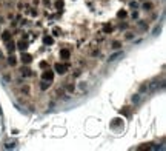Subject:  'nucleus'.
Masks as SVG:
<instances>
[{
    "label": "nucleus",
    "instance_id": "29",
    "mask_svg": "<svg viewBox=\"0 0 166 151\" xmlns=\"http://www.w3.org/2000/svg\"><path fill=\"white\" fill-rule=\"evenodd\" d=\"M159 31H160V26H159V25H157V26H155V28L152 29V33L155 34V33H159Z\"/></svg>",
    "mask_w": 166,
    "mask_h": 151
},
{
    "label": "nucleus",
    "instance_id": "7",
    "mask_svg": "<svg viewBox=\"0 0 166 151\" xmlns=\"http://www.w3.org/2000/svg\"><path fill=\"white\" fill-rule=\"evenodd\" d=\"M59 57H60V60H71V57H72V50L69 46H63L59 51Z\"/></svg>",
    "mask_w": 166,
    "mask_h": 151
},
{
    "label": "nucleus",
    "instance_id": "18",
    "mask_svg": "<svg viewBox=\"0 0 166 151\" xmlns=\"http://www.w3.org/2000/svg\"><path fill=\"white\" fill-rule=\"evenodd\" d=\"M141 17V11L140 9H131L129 11V20H132V22H136V20H138Z\"/></svg>",
    "mask_w": 166,
    "mask_h": 151
},
{
    "label": "nucleus",
    "instance_id": "31",
    "mask_svg": "<svg viewBox=\"0 0 166 151\" xmlns=\"http://www.w3.org/2000/svg\"><path fill=\"white\" fill-rule=\"evenodd\" d=\"M12 2H14V0H12Z\"/></svg>",
    "mask_w": 166,
    "mask_h": 151
},
{
    "label": "nucleus",
    "instance_id": "16",
    "mask_svg": "<svg viewBox=\"0 0 166 151\" xmlns=\"http://www.w3.org/2000/svg\"><path fill=\"white\" fill-rule=\"evenodd\" d=\"M63 88L66 90V93L69 94V96H72V94L75 93V90H77V86H75V83H74V80H72L71 83H63Z\"/></svg>",
    "mask_w": 166,
    "mask_h": 151
},
{
    "label": "nucleus",
    "instance_id": "6",
    "mask_svg": "<svg viewBox=\"0 0 166 151\" xmlns=\"http://www.w3.org/2000/svg\"><path fill=\"white\" fill-rule=\"evenodd\" d=\"M86 55L91 59H97L101 55V50H100V46H88L86 48Z\"/></svg>",
    "mask_w": 166,
    "mask_h": 151
},
{
    "label": "nucleus",
    "instance_id": "26",
    "mask_svg": "<svg viewBox=\"0 0 166 151\" xmlns=\"http://www.w3.org/2000/svg\"><path fill=\"white\" fill-rule=\"evenodd\" d=\"M3 79H5L6 82H12V80H14L12 74H11V73H5V71H3Z\"/></svg>",
    "mask_w": 166,
    "mask_h": 151
},
{
    "label": "nucleus",
    "instance_id": "15",
    "mask_svg": "<svg viewBox=\"0 0 166 151\" xmlns=\"http://www.w3.org/2000/svg\"><path fill=\"white\" fill-rule=\"evenodd\" d=\"M42 40H43V43H45V45L52 46V45L55 43V37H54L52 34H43V36H42Z\"/></svg>",
    "mask_w": 166,
    "mask_h": 151
},
{
    "label": "nucleus",
    "instance_id": "4",
    "mask_svg": "<svg viewBox=\"0 0 166 151\" xmlns=\"http://www.w3.org/2000/svg\"><path fill=\"white\" fill-rule=\"evenodd\" d=\"M40 77H42V80H46V82H54V79H55V73H54V69L51 68V65L49 66H46L45 69H43V73L40 74Z\"/></svg>",
    "mask_w": 166,
    "mask_h": 151
},
{
    "label": "nucleus",
    "instance_id": "28",
    "mask_svg": "<svg viewBox=\"0 0 166 151\" xmlns=\"http://www.w3.org/2000/svg\"><path fill=\"white\" fill-rule=\"evenodd\" d=\"M78 88H80V90H85V88H86V82H82L80 85H78Z\"/></svg>",
    "mask_w": 166,
    "mask_h": 151
},
{
    "label": "nucleus",
    "instance_id": "19",
    "mask_svg": "<svg viewBox=\"0 0 166 151\" xmlns=\"http://www.w3.org/2000/svg\"><path fill=\"white\" fill-rule=\"evenodd\" d=\"M128 17H129V11H128V9H120V11H117V19L126 20Z\"/></svg>",
    "mask_w": 166,
    "mask_h": 151
},
{
    "label": "nucleus",
    "instance_id": "10",
    "mask_svg": "<svg viewBox=\"0 0 166 151\" xmlns=\"http://www.w3.org/2000/svg\"><path fill=\"white\" fill-rule=\"evenodd\" d=\"M31 85L29 83H25V82H22L20 86H19V94H22V96H31Z\"/></svg>",
    "mask_w": 166,
    "mask_h": 151
},
{
    "label": "nucleus",
    "instance_id": "23",
    "mask_svg": "<svg viewBox=\"0 0 166 151\" xmlns=\"http://www.w3.org/2000/svg\"><path fill=\"white\" fill-rule=\"evenodd\" d=\"M40 6L45 9H49V8H52V0H40Z\"/></svg>",
    "mask_w": 166,
    "mask_h": 151
},
{
    "label": "nucleus",
    "instance_id": "22",
    "mask_svg": "<svg viewBox=\"0 0 166 151\" xmlns=\"http://www.w3.org/2000/svg\"><path fill=\"white\" fill-rule=\"evenodd\" d=\"M129 9H140V2L138 0H129Z\"/></svg>",
    "mask_w": 166,
    "mask_h": 151
},
{
    "label": "nucleus",
    "instance_id": "9",
    "mask_svg": "<svg viewBox=\"0 0 166 151\" xmlns=\"http://www.w3.org/2000/svg\"><path fill=\"white\" fill-rule=\"evenodd\" d=\"M5 45V54H11V53H17V48H15V39L12 37L11 40H8Z\"/></svg>",
    "mask_w": 166,
    "mask_h": 151
},
{
    "label": "nucleus",
    "instance_id": "27",
    "mask_svg": "<svg viewBox=\"0 0 166 151\" xmlns=\"http://www.w3.org/2000/svg\"><path fill=\"white\" fill-rule=\"evenodd\" d=\"M5 23H6V17H5L3 14H0V26H3Z\"/></svg>",
    "mask_w": 166,
    "mask_h": 151
},
{
    "label": "nucleus",
    "instance_id": "3",
    "mask_svg": "<svg viewBox=\"0 0 166 151\" xmlns=\"http://www.w3.org/2000/svg\"><path fill=\"white\" fill-rule=\"evenodd\" d=\"M19 62L22 63V65H31L33 63V60H34V57H33V54H31L29 51H22L19 55Z\"/></svg>",
    "mask_w": 166,
    "mask_h": 151
},
{
    "label": "nucleus",
    "instance_id": "24",
    "mask_svg": "<svg viewBox=\"0 0 166 151\" xmlns=\"http://www.w3.org/2000/svg\"><path fill=\"white\" fill-rule=\"evenodd\" d=\"M51 33H52V36L57 39V37H60V34H62V29L59 28V26H52L51 28Z\"/></svg>",
    "mask_w": 166,
    "mask_h": 151
},
{
    "label": "nucleus",
    "instance_id": "11",
    "mask_svg": "<svg viewBox=\"0 0 166 151\" xmlns=\"http://www.w3.org/2000/svg\"><path fill=\"white\" fill-rule=\"evenodd\" d=\"M122 46H123V42L120 39H112L109 43V51H120Z\"/></svg>",
    "mask_w": 166,
    "mask_h": 151
},
{
    "label": "nucleus",
    "instance_id": "17",
    "mask_svg": "<svg viewBox=\"0 0 166 151\" xmlns=\"http://www.w3.org/2000/svg\"><path fill=\"white\" fill-rule=\"evenodd\" d=\"M65 0H52V9H55V11H59L60 12V9H63L65 8Z\"/></svg>",
    "mask_w": 166,
    "mask_h": 151
},
{
    "label": "nucleus",
    "instance_id": "8",
    "mask_svg": "<svg viewBox=\"0 0 166 151\" xmlns=\"http://www.w3.org/2000/svg\"><path fill=\"white\" fill-rule=\"evenodd\" d=\"M115 29H117V25H115V23H101V26H100V31H101L103 34H106V36L112 34Z\"/></svg>",
    "mask_w": 166,
    "mask_h": 151
},
{
    "label": "nucleus",
    "instance_id": "30",
    "mask_svg": "<svg viewBox=\"0 0 166 151\" xmlns=\"http://www.w3.org/2000/svg\"><path fill=\"white\" fill-rule=\"evenodd\" d=\"M138 2H143V0H138Z\"/></svg>",
    "mask_w": 166,
    "mask_h": 151
},
{
    "label": "nucleus",
    "instance_id": "25",
    "mask_svg": "<svg viewBox=\"0 0 166 151\" xmlns=\"http://www.w3.org/2000/svg\"><path fill=\"white\" fill-rule=\"evenodd\" d=\"M46 66H49V63H48V60H40L37 63V68H40V69H45Z\"/></svg>",
    "mask_w": 166,
    "mask_h": 151
},
{
    "label": "nucleus",
    "instance_id": "2",
    "mask_svg": "<svg viewBox=\"0 0 166 151\" xmlns=\"http://www.w3.org/2000/svg\"><path fill=\"white\" fill-rule=\"evenodd\" d=\"M5 63L8 65V68H17V66L20 65L19 57H17V54H15V53L6 54V55H5Z\"/></svg>",
    "mask_w": 166,
    "mask_h": 151
},
{
    "label": "nucleus",
    "instance_id": "1",
    "mask_svg": "<svg viewBox=\"0 0 166 151\" xmlns=\"http://www.w3.org/2000/svg\"><path fill=\"white\" fill-rule=\"evenodd\" d=\"M17 69H19V76L22 77V79H31V77H34L36 76V73H34V69L31 68L29 65H20L17 66Z\"/></svg>",
    "mask_w": 166,
    "mask_h": 151
},
{
    "label": "nucleus",
    "instance_id": "21",
    "mask_svg": "<svg viewBox=\"0 0 166 151\" xmlns=\"http://www.w3.org/2000/svg\"><path fill=\"white\" fill-rule=\"evenodd\" d=\"M82 74H83V69H82V68H75L74 71H71V76H72V79L82 77Z\"/></svg>",
    "mask_w": 166,
    "mask_h": 151
},
{
    "label": "nucleus",
    "instance_id": "5",
    "mask_svg": "<svg viewBox=\"0 0 166 151\" xmlns=\"http://www.w3.org/2000/svg\"><path fill=\"white\" fill-rule=\"evenodd\" d=\"M155 9V3H154V0H143V2H140V11H143V12H151Z\"/></svg>",
    "mask_w": 166,
    "mask_h": 151
},
{
    "label": "nucleus",
    "instance_id": "20",
    "mask_svg": "<svg viewBox=\"0 0 166 151\" xmlns=\"http://www.w3.org/2000/svg\"><path fill=\"white\" fill-rule=\"evenodd\" d=\"M49 86H51V82H46V80H40V82H38V90H40L42 93L48 91Z\"/></svg>",
    "mask_w": 166,
    "mask_h": 151
},
{
    "label": "nucleus",
    "instance_id": "14",
    "mask_svg": "<svg viewBox=\"0 0 166 151\" xmlns=\"http://www.w3.org/2000/svg\"><path fill=\"white\" fill-rule=\"evenodd\" d=\"M115 25H117V29L123 33V31H126V29H129V28H131V22H129L128 19H126V20H122V22L115 23Z\"/></svg>",
    "mask_w": 166,
    "mask_h": 151
},
{
    "label": "nucleus",
    "instance_id": "12",
    "mask_svg": "<svg viewBox=\"0 0 166 151\" xmlns=\"http://www.w3.org/2000/svg\"><path fill=\"white\" fill-rule=\"evenodd\" d=\"M12 39V33H11V29L8 28V29H2V33H0V42L2 43H6L8 40H11Z\"/></svg>",
    "mask_w": 166,
    "mask_h": 151
},
{
    "label": "nucleus",
    "instance_id": "13",
    "mask_svg": "<svg viewBox=\"0 0 166 151\" xmlns=\"http://www.w3.org/2000/svg\"><path fill=\"white\" fill-rule=\"evenodd\" d=\"M136 37H137V33H136V31H132L131 28L126 29V31H123V40H125V42H131V40H134Z\"/></svg>",
    "mask_w": 166,
    "mask_h": 151
}]
</instances>
